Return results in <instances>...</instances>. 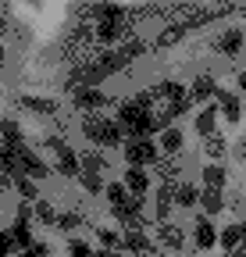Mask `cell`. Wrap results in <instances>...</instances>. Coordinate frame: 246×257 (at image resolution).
Segmentation results:
<instances>
[{
  "label": "cell",
  "mask_w": 246,
  "mask_h": 257,
  "mask_svg": "<svg viewBox=\"0 0 246 257\" xmlns=\"http://www.w3.org/2000/svg\"><path fill=\"white\" fill-rule=\"evenodd\" d=\"M0 61H4V47H0Z\"/></svg>",
  "instance_id": "obj_44"
},
{
  "label": "cell",
  "mask_w": 246,
  "mask_h": 257,
  "mask_svg": "<svg viewBox=\"0 0 246 257\" xmlns=\"http://www.w3.org/2000/svg\"><path fill=\"white\" fill-rule=\"evenodd\" d=\"M214 50L225 57H239L242 54V29H225L218 40H214Z\"/></svg>",
  "instance_id": "obj_8"
},
{
  "label": "cell",
  "mask_w": 246,
  "mask_h": 257,
  "mask_svg": "<svg viewBox=\"0 0 246 257\" xmlns=\"http://www.w3.org/2000/svg\"><path fill=\"white\" fill-rule=\"evenodd\" d=\"M121 186H125L132 197H143V193L150 189V179H146L143 168H132V165H129V172H125V179H121Z\"/></svg>",
  "instance_id": "obj_16"
},
{
  "label": "cell",
  "mask_w": 246,
  "mask_h": 257,
  "mask_svg": "<svg viewBox=\"0 0 246 257\" xmlns=\"http://www.w3.org/2000/svg\"><path fill=\"white\" fill-rule=\"evenodd\" d=\"M11 186L22 193L25 200H40V189H36V182L29 179V175H15V179H11Z\"/></svg>",
  "instance_id": "obj_29"
},
{
  "label": "cell",
  "mask_w": 246,
  "mask_h": 257,
  "mask_svg": "<svg viewBox=\"0 0 246 257\" xmlns=\"http://www.w3.org/2000/svg\"><path fill=\"white\" fill-rule=\"evenodd\" d=\"M29 253H33V257H50V246H47V243H33V246H29Z\"/></svg>",
  "instance_id": "obj_40"
},
{
  "label": "cell",
  "mask_w": 246,
  "mask_h": 257,
  "mask_svg": "<svg viewBox=\"0 0 246 257\" xmlns=\"http://www.w3.org/2000/svg\"><path fill=\"white\" fill-rule=\"evenodd\" d=\"M203 147H207V154H210V157H221V154H225V136L210 133V136H203Z\"/></svg>",
  "instance_id": "obj_34"
},
{
  "label": "cell",
  "mask_w": 246,
  "mask_h": 257,
  "mask_svg": "<svg viewBox=\"0 0 246 257\" xmlns=\"http://www.w3.org/2000/svg\"><path fill=\"white\" fill-rule=\"evenodd\" d=\"M0 143L11 147V150H18V147L25 143V133H22V125H18L15 118H4V121H0Z\"/></svg>",
  "instance_id": "obj_12"
},
{
  "label": "cell",
  "mask_w": 246,
  "mask_h": 257,
  "mask_svg": "<svg viewBox=\"0 0 246 257\" xmlns=\"http://www.w3.org/2000/svg\"><path fill=\"white\" fill-rule=\"evenodd\" d=\"M150 96H153V100H161V96H164V100H182V96H186V86H182V82H175V79H164V82H157V86H153L150 89Z\"/></svg>",
  "instance_id": "obj_15"
},
{
  "label": "cell",
  "mask_w": 246,
  "mask_h": 257,
  "mask_svg": "<svg viewBox=\"0 0 246 257\" xmlns=\"http://www.w3.org/2000/svg\"><path fill=\"white\" fill-rule=\"evenodd\" d=\"M15 154H18V175H29L33 182H36V179H47V175H50L47 161H43V157H40V154H36L33 147H29V143H22V147H18Z\"/></svg>",
  "instance_id": "obj_5"
},
{
  "label": "cell",
  "mask_w": 246,
  "mask_h": 257,
  "mask_svg": "<svg viewBox=\"0 0 246 257\" xmlns=\"http://www.w3.org/2000/svg\"><path fill=\"white\" fill-rule=\"evenodd\" d=\"M157 239H161L168 250H182V246H186V232H182L178 225H171V221H161V229H157Z\"/></svg>",
  "instance_id": "obj_13"
},
{
  "label": "cell",
  "mask_w": 246,
  "mask_h": 257,
  "mask_svg": "<svg viewBox=\"0 0 246 257\" xmlns=\"http://www.w3.org/2000/svg\"><path fill=\"white\" fill-rule=\"evenodd\" d=\"M97 239H100V246H107V250H118V246H121V236H118L114 229H97Z\"/></svg>",
  "instance_id": "obj_37"
},
{
  "label": "cell",
  "mask_w": 246,
  "mask_h": 257,
  "mask_svg": "<svg viewBox=\"0 0 246 257\" xmlns=\"http://www.w3.org/2000/svg\"><path fill=\"white\" fill-rule=\"evenodd\" d=\"M193 239H196V246H200V250H210L214 243H218V229L210 225V218H207V214H200V218H196V225H193Z\"/></svg>",
  "instance_id": "obj_9"
},
{
  "label": "cell",
  "mask_w": 246,
  "mask_h": 257,
  "mask_svg": "<svg viewBox=\"0 0 246 257\" xmlns=\"http://www.w3.org/2000/svg\"><path fill=\"white\" fill-rule=\"evenodd\" d=\"M196 200H200V189L193 182H178L171 193V204H178V207H196Z\"/></svg>",
  "instance_id": "obj_18"
},
{
  "label": "cell",
  "mask_w": 246,
  "mask_h": 257,
  "mask_svg": "<svg viewBox=\"0 0 246 257\" xmlns=\"http://www.w3.org/2000/svg\"><path fill=\"white\" fill-rule=\"evenodd\" d=\"M114 121H118V128H121V136H125V140H132V136H146V140H153V133H157V125H153V114L132 107L129 100L118 107Z\"/></svg>",
  "instance_id": "obj_1"
},
{
  "label": "cell",
  "mask_w": 246,
  "mask_h": 257,
  "mask_svg": "<svg viewBox=\"0 0 246 257\" xmlns=\"http://www.w3.org/2000/svg\"><path fill=\"white\" fill-rule=\"evenodd\" d=\"M82 133L93 140L97 147H121V143H125L118 121H114V118H104V114H89V118L82 121Z\"/></svg>",
  "instance_id": "obj_2"
},
{
  "label": "cell",
  "mask_w": 246,
  "mask_h": 257,
  "mask_svg": "<svg viewBox=\"0 0 246 257\" xmlns=\"http://www.w3.org/2000/svg\"><path fill=\"white\" fill-rule=\"evenodd\" d=\"M171 193H175V186H164L161 182V189H157V221H168V214H171Z\"/></svg>",
  "instance_id": "obj_27"
},
{
  "label": "cell",
  "mask_w": 246,
  "mask_h": 257,
  "mask_svg": "<svg viewBox=\"0 0 246 257\" xmlns=\"http://www.w3.org/2000/svg\"><path fill=\"white\" fill-rule=\"evenodd\" d=\"M18 257H33V253H29V250H22V253H18Z\"/></svg>",
  "instance_id": "obj_43"
},
{
  "label": "cell",
  "mask_w": 246,
  "mask_h": 257,
  "mask_svg": "<svg viewBox=\"0 0 246 257\" xmlns=\"http://www.w3.org/2000/svg\"><path fill=\"white\" fill-rule=\"evenodd\" d=\"M214 128H218V104H210V107H203L196 114V133L200 136H210Z\"/></svg>",
  "instance_id": "obj_20"
},
{
  "label": "cell",
  "mask_w": 246,
  "mask_h": 257,
  "mask_svg": "<svg viewBox=\"0 0 246 257\" xmlns=\"http://www.w3.org/2000/svg\"><path fill=\"white\" fill-rule=\"evenodd\" d=\"M8 236H11V243H15L18 250H29V246L36 243V239H33V229H29V221H22V218H15V221H11Z\"/></svg>",
  "instance_id": "obj_17"
},
{
  "label": "cell",
  "mask_w": 246,
  "mask_h": 257,
  "mask_svg": "<svg viewBox=\"0 0 246 257\" xmlns=\"http://www.w3.org/2000/svg\"><path fill=\"white\" fill-rule=\"evenodd\" d=\"M121 246H125L129 253H136V257H150V253H153L146 232H136V229H125V236H121Z\"/></svg>",
  "instance_id": "obj_11"
},
{
  "label": "cell",
  "mask_w": 246,
  "mask_h": 257,
  "mask_svg": "<svg viewBox=\"0 0 246 257\" xmlns=\"http://www.w3.org/2000/svg\"><path fill=\"white\" fill-rule=\"evenodd\" d=\"M18 104L29 107V111H40V114H54L57 104L50 100V96H18Z\"/></svg>",
  "instance_id": "obj_23"
},
{
  "label": "cell",
  "mask_w": 246,
  "mask_h": 257,
  "mask_svg": "<svg viewBox=\"0 0 246 257\" xmlns=\"http://www.w3.org/2000/svg\"><path fill=\"white\" fill-rule=\"evenodd\" d=\"M104 197H107L111 207H121V204L129 200V189L121 186V182H111V186H104Z\"/></svg>",
  "instance_id": "obj_30"
},
{
  "label": "cell",
  "mask_w": 246,
  "mask_h": 257,
  "mask_svg": "<svg viewBox=\"0 0 246 257\" xmlns=\"http://www.w3.org/2000/svg\"><path fill=\"white\" fill-rule=\"evenodd\" d=\"M214 104H221V118H225V121H232V125L242 118V104H239V96H235V93H228V89H221V86L214 89Z\"/></svg>",
  "instance_id": "obj_7"
},
{
  "label": "cell",
  "mask_w": 246,
  "mask_h": 257,
  "mask_svg": "<svg viewBox=\"0 0 246 257\" xmlns=\"http://www.w3.org/2000/svg\"><path fill=\"white\" fill-rule=\"evenodd\" d=\"M79 168H82V172H93V175H104V172H107V161H104L97 150H89V154L79 157Z\"/></svg>",
  "instance_id": "obj_25"
},
{
  "label": "cell",
  "mask_w": 246,
  "mask_h": 257,
  "mask_svg": "<svg viewBox=\"0 0 246 257\" xmlns=\"http://www.w3.org/2000/svg\"><path fill=\"white\" fill-rule=\"evenodd\" d=\"M15 218H22V221H29V218H33V207H29V200H25V204H18Z\"/></svg>",
  "instance_id": "obj_41"
},
{
  "label": "cell",
  "mask_w": 246,
  "mask_h": 257,
  "mask_svg": "<svg viewBox=\"0 0 246 257\" xmlns=\"http://www.w3.org/2000/svg\"><path fill=\"white\" fill-rule=\"evenodd\" d=\"M93 257H118V250H107V246H100V250H93Z\"/></svg>",
  "instance_id": "obj_42"
},
{
  "label": "cell",
  "mask_w": 246,
  "mask_h": 257,
  "mask_svg": "<svg viewBox=\"0 0 246 257\" xmlns=\"http://www.w3.org/2000/svg\"><path fill=\"white\" fill-rule=\"evenodd\" d=\"M153 165L161 168V179H164V186H175V182H178V172H182V168H178V161H175V157H157Z\"/></svg>",
  "instance_id": "obj_24"
},
{
  "label": "cell",
  "mask_w": 246,
  "mask_h": 257,
  "mask_svg": "<svg viewBox=\"0 0 246 257\" xmlns=\"http://www.w3.org/2000/svg\"><path fill=\"white\" fill-rule=\"evenodd\" d=\"M186 32H189V25H186V22H178V25H171L168 32H161V36H157V47H171V43H178L182 36H186Z\"/></svg>",
  "instance_id": "obj_31"
},
{
  "label": "cell",
  "mask_w": 246,
  "mask_h": 257,
  "mask_svg": "<svg viewBox=\"0 0 246 257\" xmlns=\"http://www.w3.org/2000/svg\"><path fill=\"white\" fill-rule=\"evenodd\" d=\"M182 143H186V140H182V133H178V128H164V133H161V140H157V150L175 157V154L182 150Z\"/></svg>",
  "instance_id": "obj_21"
},
{
  "label": "cell",
  "mask_w": 246,
  "mask_h": 257,
  "mask_svg": "<svg viewBox=\"0 0 246 257\" xmlns=\"http://www.w3.org/2000/svg\"><path fill=\"white\" fill-rule=\"evenodd\" d=\"M47 150H54L57 154V175H65V179H79V154L65 143V140H61V136H47Z\"/></svg>",
  "instance_id": "obj_4"
},
{
  "label": "cell",
  "mask_w": 246,
  "mask_h": 257,
  "mask_svg": "<svg viewBox=\"0 0 246 257\" xmlns=\"http://www.w3.org/2000/svg\"><path fill=\"white\" fill-rule=\"evenodd\" d=\"M218 243H221L225 250H235V246H242V225L235 221V225H228V229H221V232H218Z\"/></svg>",
  "instance_id": "obj_28"
},
{
  "label": "cell",
  "mask_w": 246,
  "mask_h": 257,
  "mask_svg": "<svg viewBox=\"0 0 246 257\" xmlns=\"http://www.w3.org/2000/svg\"><path fill=\"white\" fill-rule=\"evenodd\" d=\"M214 89H218V79H214V75H196V79H193V89H186V96L196 104V100L214 96Z\"/></svg>",
  "instance_id": "obj_14"
},
{
  "label": "cell",
  "mask_w": 246,
  "mask_h": 257,
  "mask_svg": "<svg viewBox=\"0 0 246 257\" xmlns=\"http://www.w3.org/2000/svg\"><path fill=\"white\" fill-rule=\"evenodd\" d=\"M36 218H40L43 225H57V211H54L47 200H36Z\"/></svg>",
  "instance_id": "obj_36"
},
{
  "label": "cell",
  "mask_w": 246,
  "mask_h": 257,
  "mask_svg": "<svg viewBox=\"0 0 246 257\" xmlns=\"http://www.w3.org/2000/svg\"><path fill=\"white\" fill-rule=\"evenodd\" d=\"M196 204H200L207 214H218V211H225V193H221V189H203Z\"/></svg>",
  "instance_id": "obj_19"
},
{
  "label": "cell",
  "mask_w": 246,
  "mask_h": 257,
  "mask_svg": "<svg viewBox=\"0 0 246 257\" xmlns=\"http://www.w3.org/2000/svg\"><path fill=\"white\" fill-rule=\"evenodd\" d=\"M0 175H4V179L18 175V154L11 147H4V143H0Z\"/></svg>",
  "instance_id": "obj_22"
},
{
  "label": "cell",
  "mask_w": 246,
  "mask_h": 257,
  "mask_svg": "<svg viewBox=\"0 0 246 257\" xmlns=\"http://www.w3.org/2000/svg\"><path fill=\"white\" fill-rule=\"evenodd\" d=\"M203 182H207V189H225L228 172H225L221 165H207V168H203Z\"/></svg>",
  "instance_id": "obj_26"
},
{
  "label": "cell",
  "mask_w": 246,
  "mask_h": 257,
  "mask_svg": "<svg viewBox=\"0 0 246 257\" xmlns=\"http://www.w3.org/2000/svg\"><path fill=\"white\" fill-rule=\"evenodd\" d=\"M79 182H82L89 193H104V175H93V172H79Z\"/></svg>",
  "instance_id": "obj_35"
},
{
  "label": "cell",
  "mask_w": 246,
  "mask_h": 257,
  "mask_svg": "<svg viewBox=\"0 0 246 257\" xmlns=\"http://www.w3.org/2000/svg\"><path fill=\"white\" fill-rule=\"evenodd\" d=\"M82 225V214H75V211H68V214H57V229L61 232H75Z\"/></svg>",
  "instance_id": "obj_33"
},
{
  "label": "cell",
  "mask_w": 246,
  "mask_h": 257,
  "mask_svg": "<svg viewBox=\"0 0 246 257\" xmlns=\"http://www.w3.org/2000/svg\"><path fill=\"white\" fill-rule=\"evenodd\" d=\"M125 29H129V18H121V22H97V32H93V36H97V43H114V40H121V36H125Z\"/></svg>",
  "instance_id": "obj_10"
},
{
  "label": "cell",
  "mask_w": 246,
  "mask_h": 257,
  "mask_svg": "<svg viewBox=\"0 0 246 257\" xmlns=\"http://www.w3.org/2000/svg\"><path fill=\"white\" fill-rule=\"evenodd\" d=\"M68 93H72L75 107H82V111H100V107L107 104V96H104L97 86H72Z\"/></svg>",
  "instance_id": "obj_6"
},
{
  "label": "cell",
  "mask_w": 246,
  "mask_h": 257,
  "mask_svg": "<svg viewBox=\"0 0 246 257\" xmlns=\"http://www.w3.org/2000/svg\"><path fill=\"white\" fill-rule=\"evenodd\" d=\"M143 50H146V47H143V40H136V36H132V40H125V43H121V50H118V57H121V61H125V64H129V61H132V57H139Z\"/></svg>",
  "instance_id": "obj_32"
},
{
  "label": "cell",
  "mask_w": 246,
  "mask_h": 257,
  "mask_svg": "<svg viewBox=\"0 0 246 257\" xmlns=\"http://www.w3.org/2000/svg\"><path fill=\"white\" fill-rule=\"evenodd\" d=\"M15 253V243H11V236L8 232H0V257H11Z\"/></svg>",
  "instance_id": "obj_39"
},
{
  "label": "cell",
  "mask_w": 246,
  "mask_h": 257,
  "mask_svg": "<svg viewBox=\"0 0 246 257\" xmlns=\"http://www.w3.org/2000/svg\"><path fill=\"white\" fill-rule=\"evenodd\" d=\"M68 257H93V250H89V243H82V239H72L68 243Z\"/></svg>",
  "instance_id": "obj_38"
},
{
  "label": "cell",
  "mask_w": 246,
  "mask_h": 257,
  "mask_svg": "<svg viewBox=\"0 0 246 257\" xmlns=\"http://www.w3.org/2000/svg\"><path fill=\"white\" fill-rule=\"evenodd\" d=\"M121 154H125V161H129L132 168L153 165V161L161 157L157 143H153V140H146V136H132V140H125V143H121Z\"/></svg>",
  "instance_id": "obj_3"
}]
</instances>
